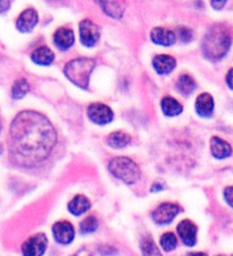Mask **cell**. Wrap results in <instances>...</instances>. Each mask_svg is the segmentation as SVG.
<instances>
[{
  "label": "cell",
  "mask_w": 233,
  "mask_h": 256,
  "mask_svg": "<svg viewBox=\"0 0 233 256\" xmlns=\"http://www.w3.org/2000/svg\"><path fill=\"white\" fill-rule=\"evenodd\" d=\"M57 144V132L50 121L36 111L20 112L10 124V150L14 164L32 168L50 156Z\"/></svg>",
  "instance_id": "cell-1"
},
{
  "label": "cell",
  "mask_w": 233,
  "mask_h": 256,
  "mask_svg": "<svg viewBox=\"0 0 233 256\" xmlns=\"http://www.w3.org/2000/svg\"><path fill=\"white\" fill-rule=\"evenodd\" d=\"M232 44V34L227 24H212L202 39V53L208 60H219L227 56Z\"/></svg>",
  "instance_id": "cell-2"
},
{
  "label": "cell",
  "mask_w": 233,
  "mask_h": 256,
  "mask_svg": "<svg viewBox=\"0 0 233 256\" xmlns=\"http://www.w3.org/2000/svg\"><path fill=\"white\" fill-rule=\"evenodd\" d=\"M94 68H96V60H92V58L79 57L70 60L64 66V72L72 84L82 88V89H86Z\"/></svg>",
  "instance_id": "cell-3"
},
{
  "label": "cell",
  "mask_w": 233,
  "mask_h": 256,
  "mask_svg": "<svg viewBox=\"0 0 233 256\" xmlns=\"http://www.w3.org/2000/svg\"><path fill=\"white\" fill-rule=\"evenodd\" d=\"M108 170L115 178L126 184H134L140 180V169L129 157H115L108 164Z\"/></svg>",
  "instance_id": "cell-4"
},
{
  "label": "cell",
  "mask_w": 233,
  "mask_h": 256,
  "mask_svg": "<svg viewBox=\"0 0 233 256\" xmlns=\"http://www.w3.org/2000/svg\"><path fill=\"white\" fill-rule=\"evenodd\" d=\"M48 246V238L44 233H38L28 238L22 244V255L24 256H42Z\"/></svg>",
  "instance_id": "cell-5"
},
{
  "label": "cell",
  "mask_w": 233,
  "mask_h": 256,
  "mask_svg": "<svg viewBox=\"0 0 233 256\" xmlns=\"http://www.w3.org/2000/svg\"><path fill=\"white\" fill-rule=\"evenodd\" d=\"M179 212H180V208L178 205L172 202H164L154 208L152 212V219L156 224L165 226V224L172 223Z\"/></svg>",
  "instance_id": "cell-6"
},
{
  "label": "cell",
  "mask_w": 233,
  "mask_h": 256,
  "mask_svg": "<svg viewBox=\"0 0 233 256\" xmlns=\"http://www.w3.org/2000/svg\"><path fill=\"white\" fill-rule=\"evenodd\" d=\"M80 31V40H82V44L86 48H92L98 42L100 36V28L96 24L90 21V20H84V21L80 22L79 26Z\"/></svg>",
  "instance_id": "cell-7"
},
{
  "label": "cell",
  "mask_w": 233,
  "mask_h": 256,
  "mask_svg": "<svg viewBox=\"0 0 233 256\" xmlns=\"http://www.w3.org/2000/svg\"><path fill=\"white\" fill-rule=\"evenodd\" d=\"M88 118L97 125H106L114 120V112L108 106L103 103H93L89 106Z\"/></svg>",
  "instance_id": "cell-8"
},
{
  "label": "cell",
  "mask_w": 233,
  "mask_h": 256,
  "mask_svg": "<svg viewBox=\"0 0 233 256\" xmlns=\"http://www.w3.org/2000/svg\"><path fill=\"white\" fill-rule=\"evenodd\" d=\"M52 230L53 237L60 244H70L75 238V228L70 222H57Z\"/></svg>",
  "instance_id": "cell-9"
},
{
  "label": "cell",
  "mask_w": 233,
  "mask_h": 256,
  "mask_svg": "<svg viewBox=\"0 0 233 256\" xmlns=\"http://www.w3.org/2000/svg\"><path fill=\"white\" fill-rule=\"evenodd\" d=\"M108 17L120 20L125 12V0H94Z\"/></svg>",
  "instance_id": "cell-10"
},
{
  "label": "cell",
  "mask_w": 233,
  "mask_h": 256,
  "mask_svg": "<svg viewBox=\"0 0 233 256\" xmlns=\"http://www.w3.org/2000/svg\"><path fill=\"white\" fill-rule=\"evenodd\" d=\"M38 22H39L38 12L32 8H28L20 14V17L16 21V28L21 32H31L34 28H36Z\"/></svg>",
  "instance_id": "cell-11"
},
{
  "label": "cell",
  "mask_w": 233,
  "mask_h": 256,
  "mask_svg": "<svg viewBox=\"0 0 233 256\" xmlns=\"http://www.w3.org/2000/svg\"><path fill=\"white\" fill-rule=\"evenodd\" d=\"M176 232L186 246H194L197 241V226L191 220H183L176 226Z\"/></svg>",
  "instance_id": "cell-12"
},
{
  "label": "cell",
  "mask_w": 233,
  "mask_h": 256,
  "mask_svg": "<svg viewBox=\"0 0 233 256\" xmlns=\"http://www.w3.org/2000/svg\"><path fill=\"white\" fill-rule=\"evenodd\" d=\"M53 42L60 50H68L75 44V34L71 28H58L53 35Z\"/></svg>",
  "instance_id": "cell-13"
},
{
  "label": "cell",
  "mask_w": 233,
  "mask_h": 256,
  "mask_svg": "<svg viewBox=\"0 0 233 256\" xmlns=\"http://www.w3.org/2000/svg\"><path fill=\"white\" fill-rule=\"evenodd\" d=\"M151 40L161 46H172L176 40V35L169 28H156L151 31Z\"/></svg>",
  "instance_id": "cell-14"
},
{
  "label": "cell",
  "mask_w": 233,
  "mask_h": 256,
  "mask_svg": "<svg viewBox=\"0 0 233 256\" xmlns=\"http://www.w3.org/2000/svg\"><path fill=\"white\" fill-rule=\"evenodd\" d=\"M210 150H212V154L218 158V160H223L227 158L232 154V147L228 142L223 140L219 136H212L210 140Z\"/></svg>",
  "instance_id": "cell-15"
},
{
  "label": "cell",
  "mask_w": 233,
  "mask_h": 256,
  "mask_svg": "<svg viewBox=\"0 0 233 256\" xmlns=\"http://www.w3.org/2000/svg\"><path fill=\"white\" fill-rule=\"evenodd\" d=\"M196 112L201 118H210L214 112V100L209 93H202L197 96L196 100Z\"/></svg>",
  "instance_id": "cell-16"
},
{
  "label": "cell",
  "mask_w": 233,
  "mask_h": 256,
  "mask_svg": "<svg viewBox=\"0 0 233 256\" xmlns=\"http://www.w3.org/2000/svg\"><path fill=\"white\" fill-rule=\"evenodd\" d=\"M152 64H154V68L156 72L160 74V75H166V74H170L172 70L176 68V60L172 56L158 54L154 58Z\"/></svg>",
  "instance_id": "cell-17"
},
{
  "label": "cell",
  "mask_w": 233,
  "mask_h": 256,
  "mask_svg": "<svg viewBox=\"0 0 233 256\" xmlns=\"http://www.w3.org/2000/svg\"><path fill=\"white\" fill-rule=\"evenodd\" d=\"M31 60H32L34 64H39V66H49L54 60V53L48 46H42L32 52Z\"/></svg>",
  "instance_id": "cell-18"
},
{
  "label": "cell",
  "mask_w": 233,
  "mask_h": 256,
  "mask_svg": "<svg viewBox=\"0 0 233 256\" xmlns=\"http://www.w3.org/2000/svg\"><path fill=\"white\" fill-rule=\"evenodd\" d=\"M90 201L86 197L82 196V194H78V196H75L68 202L67 208H68L71 214L75 215V216H79V215L86 212L90 208Z\"/></svg>",
  "instance_id": "cell-19"
},
{
  "label": "cell",
  "mask_w": 233,
  "mask_h": 256,
  "mask_svg": "<svg viewBox=\"0 0 233 256\" xmlns=\"http://www.w3.org/2000/svg\"><path fill=\"white\" fill-rule=\"evenodd\" d=\"M161 110H162L165 116H168V118H174V116H178V114H182L183 107L178 100H174L172 96H164L162 100H161Z\"/></svg>",
  "instance_id": "cell-20"
},
{
  "label": "cell",
  "mask_w": 233,
  "mask_h": 256,
  "mask_svg": "<svg viewBox=\"0 0 233 256\" xmlns=\"http://www.w3.org/2000/svg\"><path fill=\"white\" fill-rule=\"evenodd\" d=\"M132 136L124 132H114L107 136V143L112 148H124L130 144Z\"/></svg>",
  "instance_id": "cell-21"
},
{
  "label": "cell",
  "mask_w": 233,
  "mask_h": 256,
  "mask_svg": "<svg viewBox=\"0 0 233 256\" xmlns=\"http://www.w3.org/2000/svg\"><path fill=\"white\" fill-rule=\"evenodd\" d=\"M176 89H178L183 96H190L196 89V82L194 78L190 75H180L176 80Z\"/></svg>",
  "instance_id": "cell-22"
},
{
  "label": "cell",
  "mask_w": 233,
  "mask_h": 256,
  "mask_svg": "<svg viewBox=\"0 0 233 256\" xmlns=\"http://www.w3.org/2000/svg\"><path fill=\"white\" fill-rule=\"evenodd\" d=\"M28 92H30V84L24 78L17 80L12 86V96L14 100H22Z\"/></svg>",
  "instance_id": "cell-23"
},
{
  "label": "cell",
  "mask_w": 233,
  "mask_h": 256,
  "mask_svg": "<svg viewBox=\"0 0 233 256\" xmlns=\"http://www.w3.org/2000/svg\"><path fill=\"white\" fill-rule=\"evenodd\" d=\"M140 248H142L143 256H162L150 236L143 238L142 242H140Z\"/></svg>",
  "instance_id": "cell-24"
},
{
  "label": "cell",
  "mask_w": 233,
  "mask_h": 256,
  "mask_svg": "<svg viewBox=\"0 0 233 256\" xmlns=\"http://www.w3.org/2000/svg\"><path fill=\"white\" fill-rule=\"evenodd\" d=\"M160 244H161V247L164 248V251L170 252V251H172L176 247V244H178V240H176V237L174 233L168 232V233H165V234L161 236Z\"/></svg>",
  "instance_id": "cell-25"
},
{
  "label": "cell",
  "mask_w": 233,
  "mask_h": 256,
  "mask_svg": "<svg viewBox=\"0 0 233 256\" xmlns=\"http://www.w3.org/2000/svg\"><path fill=\"white\" fill-rule=\"evenodd\" d=\"M98 229V222L94 216H88L85 218L80 223V230H82L84 234H90V233L96 232Z\"/></svg>",
  "instance_id": "cell-26"
},
{
  "label": "cell",
  "mask_w": 233,
  "mask_h": 256,
  "mask_svg": "<svg viewBox=\"0 0 233 256\" xmlns=\"http://www.w3.org/2000/svg\"><path fill=\"white\" fill-rule=\"evenodd\" d=\"M176 34H178V38L182 40L183 42H190L192 40V38H194V34H192L191 28H184V26H180V28H178Z\"/></svg>",
  "instance_id": "cell-27"
},
{
  "label": "cell",
  "mask_w": 233,
  "mask_h": 256,
  "mask_svg": "<svg viewBox=\"0 0 233 256\" xmlns=\"http://www.w3.org/2000/svg\"><path fill=\"white\" fill-rule=\"evenodd\" d=\"M224 198L228 205L233 208V187H227L224 190Z\"/></svg>",
  "instance_id": "cell-28"
},
{
  "label": "cell",
  "mask_w": 233,
  "mask_h": 256,
  "mask_svg": "<svg viewBox=\"0 0 233 256\" xmlns=\"http://www.w3.org/2000/svg\"><path fill=\"white\" fill-rule=\"evenodd\" d=\"M228 0H212V6L214 8V10H223L224 6L227 4Z\"/></svg>",
  "instance_id": "cell-29"
},
{
  "label": "cell",
  "mask_w": 233,
  "mask_h": 256,
  "mask_svg": "<svg viewBox=\"0 0 233 256\" xmlns=\"http://www.w3.org/2000/svg\"><path fill=\"white\" fill-rule=\"evenodd\" d=\"M10 0H0V13H4L10 10Z\"/></svg>",
  "instance_id": "cell-30"
},
{
  "label": "cell",
  "mask_w": 233,
  "mask_h": 256,
  "mask_svg": "<svg viewBox=\"0 0 233 256\" xmlns=\"http://www.w3.org/2000/svg\"><path fill=\"white\" fill-rule=\"evenodd\" d=\"M226 82H227V85L233 90V68H230L227 74V78H226Z\"/></svg>",
  "instance_id": "cell-31"
},
{
  "label": "cell",
  "mask_w": 233,
  "mask_h": 256,
  "mask_svg": "<svg viewBox=\"0 0 233 256\" xmlns=\"http://www.w3.org/2000/svg\"><path fill=\"white\" fill-rule=\"evenodd\" d=\"M76 256H92V254L88 250H80L79 252L76 254Z\"/></svg>",
  "instance_id": "cell-32"
},
{
  "label": "cell",
  "mask_w": 233,
  "mask_h": 256,
  "mask_svg": "<svg viewBox=\"0 0 233 256\" xmlns=\"http://www.w3.org/2000/svg\"><path fill=\"white\" fill-rule=\"evenodd\" d=\"M187 256H208L205 252H190Z\"/></svg>",
  "instance_id": "cell-33"
},
{
  "label": "cell",
  "mask_w": 233,
  "mask_h": 256,
  "mask_svg": "<svg viewBox=\"0 0 233 256\" xmlns=\"http://www.w3.org/2000/svg\"><path fill=\"white\" fill-rule=\"evenodd\" d=\"M218 256H227V255H218ZM228 256H233V255H228Z\"/></svg>",
  "instance_id": "cell-34"
},
{
  "label": "cell",
  "mask_w": 233,
  "mask_h": 256,
  "mask_svg": "<svg viewBox=\"0 0 233 256\" xmlns=\"http://www.w3.org/2000/svg\"><path fill=\"white\" fill-rule=\"evenodd\" d=\"M0 129H2V126H0Z\"/></svg>",
  "instance_id": "cell-35"
}]
</instances>
